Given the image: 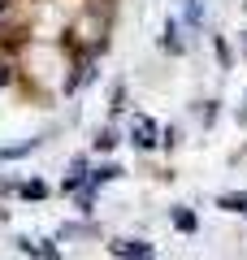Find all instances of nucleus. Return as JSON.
Segmentation results:
<instances>
[{"label": "nucleus", "mask_w": 247, "mask_h": 260, "mask_svg": "<svg viewBox=\"0 0 247 260\" xmlns=\"http://www.w3.org/2000/svg\"><path fill=\"white\" fill-rule=\"evenodd\" d=\"M91 182V174H87V160H70V174L61 178V191H82V186Z\"/></svg>", "instance_id": "7ed1b4c3"}, {"label": "nucleus", "mask_w": 247, "mask_h": 260, "mask_svg": "<svg viewBox=\"0 0 247 260\" xmlns=\"http://www.w3.org/2000/svg\"><path fill=\"white\" fill-rule=\"evenodd\" d=\"M18 191L26 195V200H44V195H48V186H44V182H35V178H30V182H22Z\"/></svg>", "instance_id": "6e6552de"}, {"label": "nucleus", "mask_w": 247, "mask_h": 260, "mask_svg": "<svg viewBox=\"0 0 247 260\" xmlns=\"http://www.w3.org/2000/svg\"><path fill=\"white\" fill-rule=\"evenodd\" d=\"M113 256H121V260H152V243H143V239H117V243H113Z\"/></svg>", "instance_id": "f03ea898"}, {"label": "nucleus", "mask_w": 247, "mask_h": 260, "mask_svg": "<svg viewBox=\"0 0 247 260\" xmlns=\"http://www.w3.org/2000/svg\"><path fill=\"white\" fill-rule=\"evenodd\" d=\"M117 178H121V169H117V165H96V169H91V182H87V186H100V182H117Z\"/></svg>", "instance_id": "20e7f679"}, {"label": "nucleus", "mask_w": 247, "mask_h": 260, "mask_svg": "<svg viewBox=\"0 0 247 260\" xmlns=\"http://www.w3.org/2000/svg\"><path fill=\"white\" fill-rule=\"evenodd\" d=\"M217 204L226 208V213H243V217H247V195H221Z\"/></svg>", "instance_id": "39448f33"}, {"label": "nucleus", "mask_w": 247, "mask_h": 260, "mask_svg": "<svg viewBox=\"0 0 247 260\" xmlns=\"http://www.w3.org/2000/svg\"><path fill=\"white\" fill-rule=\"evenodd\" d=\"M9 78H13V74H9V61H5V56H0V87L9 83Z\"/></svg>", "instance_id": "9b49d317"}, {"label": "nucleus", "mask_w": 247, "mask_h": 260, "mask_svg": "<svg viewBox=\"0 0 247 260\" xmlns=\"http://www.w3.org/2000/svg\"><path fill=\"white\" fill-rule=\"evenodd\" d=\"M130 143H135L139 152H152L156 148V121L152 117H135L130 121Z\"/></svg>", "instance_id": "f257e3e1"}, {"label": "nucleus", "mask_w": 247, "mask_h": 260, "mask_svg": "<svg viewBox=\"0 0 247 260\" xmlns=\"http://www.w3.org/2000/svg\"><path fill=\"white\" fill-rule=\"evenodd\" d=\"M174 225H178L182 234H191V230H195V213H191V208H174Z\"/></svg>", "instance_id": "423d86ee"}, {"label": "nucleus", "mask_w": 247, "mask_h": 260, "mask_svg": "<svg viewBox=\"0 0 247 260\" xmlns=\"http://www.w3.org/2000/svg\"><path fill=\"white\" fill-rule=\"evenodd\" d=\"M165 48H169V52H182V39H178V22H169V26H165V39H161Z\"/></svg>", "instance_id": "0eeeda50"}, {"label": "nucleus", "mask_w": 247, "mask_h": 260, "mask_svg": "<svg viewBox=\"0 0 247 260\" xmlns=\"http://www.w3.org/2000/svg\"><path fill=\"white\" fill-rule=\"evenodd\" d=\"M5 9H9V0H0V18H5Z\"/></svg>", "instance_id": "f8f14e48"}, {"label": "nucleus", "mask_w": 247, "mask_h": 260, "mask_svg": "<svg viewBox=\"0 0 247 260\" xmlns=\"http://www.w3.org/2000/svg\"><path fill=\"white\" fill-rule=\"evenodd\" d=\"M187 18H191V22H200V0H187Z\"/></svg>", "instance_id": "9d476101"}, {"label": "nucleus", "mask_w": 247, "mask_h": 260, "mask_svg": "<svg viewBox=\"0 0 247 260\" xmlns=\"http://www.w3.org/2000/svg\"><path fill=\"white\" fill-rule=\"evenodd\" d=\"M243 52H247V35H243Z\"/></svg>", "instance_id": "ddd939ff"}, {"label": "nucleus", "mask_w": 247, "mask_h": 260, "mask_svg": "<svg viewBox=\"0 0 247 260\" xmlns=\"http://www.w3.org/2000/svg\"><path fill=\"white\" fill-rule=\"evenodd\" d=\"M91 143H96V152H109L113 143H117V135H113V130H96V139H91Z\"/></svg>", "instance_id": "1a4fd4ad"}]
</instances>
